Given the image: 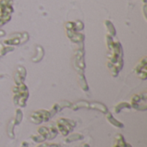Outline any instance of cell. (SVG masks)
I'll list each match as a JSON object with an SVG mask.
<instances>
[{
    "instance_id": "obj_1",
    "label": "cell",
    "mask_w": 147,
    "mask_h": 147,
    "mask_svg": "<svg viewBox=\"0 0 147 147\" xmlns=\"http://www.w3.org/2000/svg\"><path fill=\"white\" fill-rule=\"evenodd\" d=\"M14 91V102L20 107L26 106V101L28 97V91L26 85L20 84L13 89Z\"/></svg>"
},
{
    "instance_id": "obj_2",
    "label": "cell",
    "mask_w": 147,
    "mask_h": 147,
    "mask_svg": "<svg viewBox=\"0 0 147 147\" xmlns=\"http://www.w3.org/2000/svg\"><path fill=\"white\" fill-rule=\"evenodd\" d=\"M76 125V121L65 118H60L57 121V129L63 136H67L73 130Z\"/></svg>"
},
{
    "instance_id": "obj_3",
    "label": "cell",
    "mask_w": 147,
    "mask_h": 147,
    "mask_svg": "<svg viewBox=\"0 0 147 147\" xmlns=\"http://www.w3.org/2000/svg\"><path fill=\"white\" fill-rule=\"evenodd\" d=\"M51 113L46 109H40L36 111H33L29 116V120L34 124H40L42 122H46L49 121L51 118Z\"/></svg>"
},
{
    "instance_id": "obj_4",
    "label": "cell",
    "mask_w": 147,
    "mask_h": 147,
    "mask_svg": "<svg viewBox=\"0 0 147 147\" xmlns=\"http://www.w3.org/2000/svg\"><path fill=\"white\" fill-rule=\"evenodd\" d=\"M131 108L135 109L136 110L146 111L147 109L146 105V92L142 94L134 95L131 98Z\"/></svg>"
},
{
    "instance_id": "obj_5",
    "label": "cell",
    "mask_w": 147,
    "mask_h": 147,
    "mask_svg": "<svg viewBox=\"0 0 147 147\" xmlns=\"http://www.w3.org/2000/svg\"><path fill=\"white\" fill-rule=\"evenodd\" d=\"M89 109H92L98 110V111H100V112H102L103 114H107L109 112L108 108L104 104H102L101 102H90Z\"/></svg>"
},
{
    "instance_id": "obj_6",
    "label": "cell",
    "mask_w": 147,
    "mask_h": 147,
    "mask_svg": "<svg viewBox=\"0 0 147 147\" xmlns=\"http://www.w3.org/2000/svg\"><path fill=\"white\" fill-rule=\"evenodd\" d=\"M106 118H107L108 121H109L111 125H113L114 127H115L122 128V127H124V124H123L122 122H121V121H117V120H116V119L112 115V114H111V113H109V112H108V113H107Z\"/></svg>"
},
{
    "instance_id": "obj_7",
    "label": "cell",
    "mask_w": 147,
    "mask_h": 147,
    "mask_svg": "<svg viewBox=\"0 0 147 147\" xmlns=\"http://www.w3.org/2000/svg\"><path fill=\"white\" fill-rule=\"evenodd\" d=\"M84 139V135L80 134H72L71 135H69L66 139H65V143H71L73 141H78V140H81Z\"/></svg>"
},
{
    "instance_id": "obj_8",
    "label": "cell",
    "mask_w": 147,
    "mask_h": 147,
    "mask_svg": "<svg viewBox=\"0 0 147 147\" xmlns=\"http://www.w3.org/2000/svg\"><path fill=\"white\" fill-rule=\"evenodd\" d=\"M123 109H131V105H130V103L126 102H120V103H118V104L115 107L114 110H115V113L118 114V113H120Z\"/></svg>"
},
{
    "instance_id": "obj_9",
    "label": "cell",
    "mask_w": 147,
    "mask_h": 147,
    "mask_svg": "<svg viewBox=\"0 0 147 147\" xmlns=\"http://www.w3.org/2000/svg\"><path fill=\"white\" fill-rule=\"evenodd\" d=\"M22 116L23 115H22V112L21 111V109H16V117L13 120L15 126H17V125H19L22 122Z\"/></svg>"
},
{
    "instance_id": "obj_10",
    "label": "cell",
    "mask_w": 147,
    "mask_h": 147,
    "mask_svg": "<svg viewBox=\"0 0 147 147\" xmlns=\"http://www.w3.org/2000/svg\"><path fill=\"white\" fill-rule=\"evenodd\" d=\"M14 127H15V124H14V121H13V120H12V121L9 123L8 128H7V134H8V136H9L10 139H14V138H15Z\"/></svg>"
},
{
    "instance_id": "obj_11",
    "label": "cell",
    "mask_w": 147,
    "mask_h": 147,
    "mask_svg": "<svg viewBox=\"0 0 147 147\" xmlns=\"http://www.w3.org/2000/svg\"><path fill=\"white\" fill-rule=\"evenodd\" d=\"M37 147H61L59 144H42Z\"/></svg>"
},
{
    "instance_id": "obj_12",
    "label": "cell",
    "mask_w": 147,
    "mask_h": 147,
    "mask_svg": "<svg viewBox=\"0 0 147 147\" xmlns=\"http://www.w3.org/2000/svg\"><path fill=\"white\" fill-rule=\"evenodd\" d=\"M20 147H28V144L26 141H23V142L22 143V145H21V146Z\"/></svg>"
},
{
    "instance_id": "obj_13",
    "label": "cell",
    "mask_w": 147,
    "mask_h": 147,
    "mask_svg": "<svg viewBox=\"0 0 147 147\" xmlns=\"http://www.w3.org/2000/svg\"><path fill=\"white\" fill-rule=\"evenodd\" d=\"M80 147H90V146H89L88 144H83Z\"/></svg>"
},
{
    "instance_id": "obj_14",
    "label": "cell",
    "mask_w": 147,
    "mask_h": 147,
    "mask_svg": "<svg viewBox=\"0 0 147 147\" xmlns=\"http://www.w3.org/2000/svg\"><path fill=\"white\" fill-rule=\"evenodd\" d=\"M125 147H132V146H131V145H130V144H127V145H126V146Z\"/></svg>"
}]
</instances>
